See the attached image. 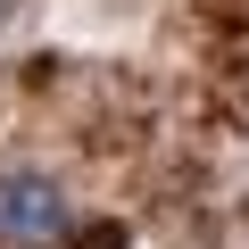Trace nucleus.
I'll return each instance as SVG.
<instances>
[{
    "mask_svg": "<svg viewBox=\"0 0 249 249\" xmlns=\"http://www.w3.org/2000/svg\"><path fill=\"white\" fill-rule=\"evenodd\" d=\"M75 224V199L42 166H0V241L9 249H58Z\"/></svg>",
    "mask_w": 249,
    "mask_h": 249,
    "instance_id": "1",
    "label": "nucleus"
},
{
    "mask_svg": "<svg viewBox=\"0 0 249 249\" xmlns=\"http://www.w3.org/2000/svg\"><path fill=\"white\" fill-rule=\"evenodd\" d=\"M17 9H25V0H0V25H9V17H17Z\"/></svg>",
    "mask_w": 249,
    "mask_h": 249,
    "instance_id": "2",
    "label": "nucleus"
}]
</instances>
